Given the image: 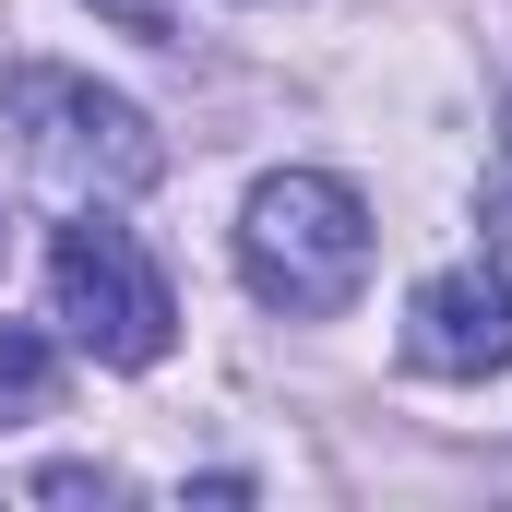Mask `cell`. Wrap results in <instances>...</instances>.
I'll list each match as a JSON object with an SVG mask.
<instances>
[{
	"instance_id": "obj_2",
	"label": "cell",
	"mask_w": 512,
	"mask_h": 512,
	"mask_svg": "<svg viewBox=\"0 0 512 512\" xmlns=\"http://www.w3.org/2000/svg\"><path fill=\"white\" fill-rule=\"evenodd\" d=\"M370 262H382V239H370L358 179H334V167H274V179H251V203H239V286H251L274 322L358 310Z\"/></svg>"
},
{
	"instance_id": "obj_4",
	"label": "cell",
	"mask_w": 512,
	"mask_h": 512,
	"mask_svg": "<svg viewBox=\"0 0 512 512\" xmlns=\"http://www.w3.org/2000/svg\"><path fill=\"white\" fill-rule=\"evenodd\" d=\"M405 370L417 382H501L512 370V274L501 262H441L405 298Z\"/></svg>"
},
{
	"instance_id": "obj_3",
	"label": "cell",
	"mask_w": 512,
	"mask_h": 512,
	"mask_svg": "<svg viewBox=\"0 0 512 512\" xmlns=\"http://www.w3.org/2000/svg\"><path fill=\"white\" fill-rule=\"evenodd\" d=\"M48 322H60L96 370H155V358L179 346V298H167V274L143 262V239L108 227V203H96V215H60V239H48Z\"/></svg>"
},
{
	"instance_id": "obj_1",
	"label": "cell",
	"mask_w": 512,
	"mask_h": 512,
	"mask_svg": "<svg viewBox=\"0 0 512 512\" xmlns=\"http://www.w3.org/2000/svg\"><path fill=\"white\" fill-rule=\"evenodd\" d=\"M0 179L12 191H36L48 215H120L143 203L155 179H167V143L155 120L108 96L96 72H60V60H12L0 72Z\"/></svg>"
},
{
	"instance_id": "obj_7",
	"label": "cell",
	"mask_w": 512,
	"mask_h": 512,
	"mask_svg": "<svg viewBox=\"0 0 512 512\" xmlns=\"http://www.w3.org/2000/svg\"><path fill=\"white\" fill-rule=\"evenodd\" d=\"M489 262H501V274H512V155H501V167H489Z\"/></svg>"
},
{
	"instance_id": "obj_5",
	"label": "cell",
	"mask_w": 512,
	"mask_h": 512,
	"mask_svg": "<svg viewBox=\"0 0 512 512\" xmlns=\"http://www.w3.org/2000/svg\"><path fill=\"white\" fill-rule=\"evenodd\" d=\"M48 405H60V346L36 322H0V429L12 417H48Z\"/></svg>"
},
{
	"instance_id": "obj_6",
	"label": "cell",
	"mask_w": 512,
	"mask_h": 512,
	"mask_svg": "<svg viewBox=\"0 0 512 512\" xmlns=\"http://www.w3.org/2000/svg\"><path fill=\"white\" fill-rule=\"evenodd\" d=\"M96 12H108L120 36H143V48H167V36H179V0H96Z\"/></svg>"
}]
</instances>
